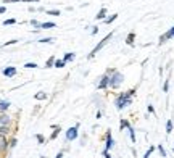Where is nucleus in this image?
Wrapping results in <instances>:
<instances>
[{"mask_svg":"<svg viewBox=\"0 0 174 158\" xmlns=\"http://www.w3.org/2000/svg\"><path fill=\"white\" fill-rule=\"evenodd\" d=\"M137 94V87H132V89H127V90H123V92H118L115 95V100H113V105L118 111H123L124 108L132 105L134 97Z\"/></svg>","mask_w":174,"mask_h":158,"instance_id":"1","label":"nucleus"},{"mask_svg":"<svg viewBox=\"0 0 174 158\" xmlns=\"http://www.w3.org/2000/svg\"><path fill=\"white\" fill-rule=\"evenodd\" d=\"M106 74H110V90H119L126 81L124 73H121L118 68H106Z\"/></svg>","mask_w":174,"mask_h":158,"instance_id":"2","label":"nucleus"},{"mask_svg":"<svg viewBox=\"0 0 174 158\" xmlns=\"http://www.w3.org/2000/svg\"><path fill=\"white\" fill-rule=\"evenodd\" d=\"M113 36H115V32H108V34H106V36L102 39V41H100V42H98V44L95 45V47H94L92 50H91V53H89V55L86 56V60H92V58H95V55H97L102 48H105L106 45H108V42L111 41V39H113Z\"/></svg>","mask_w":174,"mask_h":158,"instance_id":"3","label":"nucleus"},{"mask_svg":"<svg viewBox=\"0 0 174 158\" xmlns=\"http://www.w3.org/2000/svg\"><path fill=\"white\" fill-rule=\"evenodd\" d=\"M79 127H81V123H76L74 126L66 129L65 131V140L66 142H74V140L79 137Z\"/></svg>","mask_w":174,"mask_h":158,"instance_id":"4","label":"nucleus"},{"mask_svg":"<svg viewBox=\"0 0 174 158\" xmlns=\"http://www.w3.org/2000/svg\"><path fill=\"white\" fill-rule=\"evenodd\" d=\"M95 87H97V90H110V74H106V73L100 74L97 77Z\"/></svg>","mask_w":174,"mask_h":158,"instance_id":"5","label":"nucleus"},{"mask_svg":"<svg viewBox=\"0 0 174 158\" xmlns=\"http://www.w3.org/2000/svg\"><path fill=\"white\" fill-rule=\"evenodd\" d=\"M171 39H174V26L169 27L165 34H161L160 39H158V45H163V44H166L168 41H171Z\"/></svg>","mask_w":174,"mask_h":158,"instance_id":"6","label":"nucleus"},{"mask_svg":"<svg viewBox=\"0 0 174 158\" xmlns=\"http://www.w3.org/2000/svg\"><path fill=\"white\" fill-rule=\"evenodd\" d=\"M2 74L7 79H12V77H15L16 74H18V68L16 66H5L2 70Z\"/></svg>","mask_w":174,"mask_h":158,"instance_id":"7","label":"nucleus"},{"mask_svg":"<svg viewBox=\"0 0 174 158\" xmlns=\"http://www.w3.org/2000/svg\"><path fill=\"white\" fill-rule=\"evenodd\" d=\"M115 147V139L113 135H111V129H108V131L105 132V150H111Z\"/></svg>","mask_w":174,"mask_h":158,"instance_id":"8","label":"nucleus"},{"mask_svg":"<svg viewBox=\"0 0 174 158\" xmlns=\"http://www.w3.org/2000/svg\"><path fill=\"white\" fill-rule=\"evenodd\" d=\"M13 124V118L8 113H0V126H10Z\"/></svg>","mask_w":174,"mask_h":158,"instance_id":"9","label":"nucleus"},{"mask_svg":"<svg viewBox=\"0 0 174 158\" xmlns=\"http://www.w3.org/2000/svg\"><path fill=\"white\" fill-rule=\"evenodd\" d=\"M8 149V139H7V135H0V153H5Z\"/></svg>","mask_w":174,"mask_h":158,"instance_id":"10","label":"nucleus"},{"mask_svg":"<svg viewBox=\"0 0 174 158\" xmlns=\"http://www.w3.org/2000/svg\"><path fill=\"white\" fill-rule=\"evenodd\" d=\"M106 16H108V10H106L105 7H102V8L98 10V13L95 15V20H97V21H103Z\"/></svg>","mask_w":174,"mask_h":158,"instance_id":"11","label":"nucleus"},{"mask_svg":"<svg viewBox=\"0 0 174 158\" xmlns=\"http://www.w3.org/2000/svg\"><path fill=\"white\" fill-rule=\"evenodd\" d=\"M12 106V102L10 100H0V113H7Z\"/></svg>","mask_w":174,"mask_h":158,"instance_id":"12","label":"nucleus"},{"mask_svg":"<svg viewBox=\"0 0 174 158\" xmlns=\"http://www.w3.org/2000/svg\"><path fill=\"white\" fill-rule=\"evenodd\" d=\"M127 45H131V47H134L136 45V32H129L126 36V41H124Z\"/></svg>","mask_w":174,"mask_h":158,"instance_id":"13","label":"nucleus"},{"mask_svg":"<svg viewBox=\"0 0 174 158\" xmlns=\"http://www.w3.org/2000/svg\"><path fill=\"white\" fill-rule=\"evenodd\" d=\"M47 99H48V94L44 92V90H39V92L34 94V100H37V102H42V100H47Z\"/></svg>","mask_w":174,"mask_h":158,"instance_id":"14","label":"nucleus"},{"mask_svg":"<svg viewBox=\"0 0 174 158\" xmlns=\"http://www.w3.org/2000/svg\"><path fill=\"white\" fill-rule=\"evenodd\" d=\"M63 60L66 61V63H71V61L76 60V53H74V52H66V53L63 55Z\"/></svg>","mask_w":174,"mask_h":158,"instance_id":"15","label":"nucleus"},{"mask_svg":"<svg viewBox=\"0 0 174 158\" xmlns=\"http://www.w3.org/2000/svg\"><path fill=\"white\" fill-rule=\"evenodd\" d=\"M53 27H57V23H53V21H45V23H42L41 29H53Z\"/></svg>","mask_w":174,"mask_h":158,"instance_id":"16","label":"nucleus"},{"mask_svg":"<svg viewBox=\"0 0 174 158\" xmlns=\"http://www.w3.org/2000/svg\"><path fill=\"white\" fill-rule=\"evenodd\" d=\"M129 126H131L129 120H126V118H121V121H119V131H124V129H127Z\"/></svg>","mask_w":174,"mask_h":158,"instance_id":"17","label":"nucleus"},{"mask_svg":"<svg viewBox=\"0 0 174 158\" xmlns=\"http://www.w3.org/2000/svg\"><path fill=\"white\" fill-rule=\"evenodd\" d=\"M116 20H118V13H113V15H108V16H106V18L103 20V23H105V24H111V23L116 21Z\"/></svg>","mask_w":174,"mask_h":158,"instance_id":"18","label":"nucleus"},{"mask_svg":"<svg viewBox=\"0 0 174 158\" xmlns=\"http://www.w3.org/2000/svg\"><path fill=\"white\" fill-rule=\"evenodd\" d=\"M60 134H61V126H58V127H55V129H53V132L50 134L48 140H55V139H57V137H58Z\"/></svg>","mask_w":174,"mask_h":158,"instance_id":"19","label":"nucleus"},{"mask_svg":"<svg viewBox=\"0 0 174 158\" xmlns=\"http://www.w3.org/2000/svg\"><path fill=\"white\" fill-rule=\"evenodd\" d=\"M127 131H129V137H131V142L136 144V142H137V139H136V129H134L132 126H129Z\"/></svg>","mask_w":174,"mask_h":158,"instance_id":"20","label":"nucleus"},{"mask_svg":"<svg viewBox=\"0 0 174 158\" xmlns=\"http://www.w3.org/2000/svg\"><path fill=\"white\" fill-rule=\"evenodd\" d=\"M55 60H57V56H50V58H47V61H45V66H44V68H47V70H48V68H53L55 66Z\"/></svg>","mask_w":174,"mask_h":158,"instance_id":"21","label":"nucleus"},{"mask_svg":"<svg viewBox=\"0 0 174 158\" xmlns=\"http://www.w3.org/2000/svg\"><path fill=\"white\" fill-rule=\"evenodd\" d=\"M66 65H68V63H66L63 58H61V60L57 58V60H55V66H53V68H58V70H61V68H65Z\"/></svg>","mask_w":174,"mask_h":158,"instance_id":"22","label":"nucleus"},{"mask_svg":"<svg viewBox=\"0 0 174 158\" xmlns=\"http://www.w3.org/2000/svg\"><path fill=\"white\" fill-rule=\"evenodd\" d=\"M156 150L160 152V155H161L163 158H166V156H168V152H166L165 147H163V144H158V145H156Z\"/></svg>","mask_w":174,"mask_h":158,"instance_id":"23","label":"nucleus"},{"mask_svg":"<svg viewBox=\"0 0 174 158\" xmlns=\"http://www.w3.org/2000/svg\"><path fill=\"white\" fill-rule=\"evenodd\" d=\"M34 137H36V140H37V144H39V145H44V144H45V140H47L44 134H36Z\"/></svg>","mask_w":174,"mask_h":158,"instance_id":"24","label":"nucleus"},{"mask_svg":"<svg viewBox=\"0 0 174 158\" xmlns=\"http://www.w3.org/2000/svg\"><path fill=\"white\" fill-rule=\"evenodd\" d=\"M172 129H174V123H172V120L169 118V120L166 121V134H171Z\"/></svg>","mask_w":174,"mask_h":158,"instance_id":"25","label":"nucleus"},{"mask_svg":"<svg viewBox=\"0 0 174 158\" xmlns=\"http://www.w3.org/2000/svg\"><path fill=\"white\" fill-rule=\"evenodd\" d=\"M39 44H53L55 42V37H42L37 41Z\"/></svg>","mask_w":174,"mask_h":158,"instance_id":"26","label":"nucleus"},{"mask_svg":"<svg viewBox=\"0 0 174 158\" xmlns=\"http://www.w3.org/2000/svg\"><path fill=\"white\" fill-rule=\"evenodd\" d=\"M10 131H12L10 126H0V135H8Z\"/></svg>","mask_w":174,"mask_h":158,"instance_id":"27","label":"nucleus"},{"mask_svg":"<svg viewBox=\"0 0 174 158\" xmlns=\"http://www.w3.org/2000/svg\"><path fill=\"white\" fill-rule=\"evenodd\" d=\"M163 92H165V94L169 92V76L165 79V82H163Z\"/></svg>","mask_w":174,"mask_h":158,"instance_id":"28","label":"nucleus"},{"mask_svg":"<svg viewBox=\"0 0 174 158\" xmlns=\"http://www.w3.org/2000/svg\"><path fill=\"white\" fill-rule=\"evenodd\" d=\"M29 24L31 26H34L36 29H41V26H42V23L41 21H37L36 18H32V20H29Z\"/></svg>","mask_w":174,"mask_h":158,"instance_id":"29","label":"nucleus"},{"mask_svg":"<svg viewBox=\"0 0 174 158\" xmlns=\"http://www.w3.org/2000/svg\"><path fill=\"white\" fill-rule=\"evenodd\" d=\"M16 144H18V139H16V137H12V139L8 140V149L13 150L15 147H16Z\"/></svg>","mask_w":174,"mask_h":158,"instance_id":"30","label":"nucleus"},{"mask_svg":"<svg viewBox=\"0 0 174 158\" xmlns=\"http://www.w3.org/2000/svg\"><path fill=\"white\" fill-rule=\"evenodd\" d=\"M45 13L50 15V16H61V11L57 10V8H55V10H45Z\"/></svg>","mask_w":174,"mask_h":158,"instance_id":"31","label":"nucleus"},{"mask_svg":"<svg viewBox=\"0 0 174 158\" xmlns=\"http://www.w3.org/2000/svg\"><path fill=\"white\" fill-rule=\"evenodd\" d=\"M23 66L26 68V70H37V68H39V65H37V63H32V61H29V63H24Z\"/></svg>","mask_w":174,"mask_h":158,"instance_id":"32","label":"nucleus"},{"mask_svg":"<svg viewBox=\"0 0 174 158\" xmlns=\"http://www.w3.org/2000/svg\"><path fill=\"white\" fill-rule=\"evenodd\" d=\"M155 149H156V147H153V145H151L150 149H148V150H147V152H145V153H144V156H142V158H150V155H151V153H153V152H155Z\"/></svg>","mask_w":174,"mask_h":158,"instance_id":"33","label":"nucleus"},{"mask_svg":"<svg viewBox=\"0 0 174 158\" xmlns=\"http://www.w3.org/2000/svg\"><path fill=\"white\" fill-rule=\"evenodd\" d=\"M15 23H16L15 18H8V20H5L2 24H3V26H12V24H15Z\"/></svg>","mask_w":174,"mask_h":158,"instance_id":"34","label":"nucleus"},{"mask_svg":"<svg viewBox=\"0 0 174 158\" xmlns=\"http://www.w3.org/2000/svg\"><path fill=\"white\" fill-rule=\"evenodd\" d=\"M20 42V39H12V41H7L2 47H8V45H13V44H18Z\"/></svg>","mask_w":174,"mask_h":158,"instance_id":"35","label":"nucleus"},{"mask_svg":"<svg viewBox=\"0 0 174 158\" xmlns=\"http://www.w3.org/2000/svg\"><path fill=\"white\" fill-rule=\"evenodd\" d=\"M91 27H92L91 34H92V36H97V34H98V26H91Z\"/></svg>","mask_w":174,"mask_h":158,"instance_id":"36","label":"nucleus"},{"mask_svg":"<svg viewBox=\"0 0 174 158\" xmlns=\"http://www.w3.org/2000/svg\"><path fill=\"white\" fill-rule=\"evenodd\" d=\"M147 111H148V113H151V115H155V106L151 105V103H148V106H147Z\"/></svg>","mask_w":174,"mask_h":158,"instance_id":"37","label":"nucleus"},{"mask_svg":"<svg viewBox=\"0 0 174 158\" xmlns=\"http://www.w3.org/2000/svg\"><path fill=\"white\" fill-rule=\"evenodd\" d=\"M95 118H97V120H102V118H103V110H98L97 115H95Z\"/></svg>","mask_w":174,"mask_h":158,"instance_id":"38","label":"nucleus"},{"mask_svg":"<svg viewBox=\"0 0 174 158\" xmlns=\"http://www.w3.org/2000/svg\"><path fill=\"white\" fill-rule=\"evenodd\" d=\"M18 2H23V0H3V3H18Z\"/></svg>","mask_w":174,"mask_h":158,"instance_id":"39","label":"nucleus"},{"mask_svg":"<svg viewBox=\"0 0 174 158\" xmlns=\"http://www.w3.org/2000/svg\"><path fill=\"white\" fill-rule=\"evenodd\" d=\"M102 155H103V158H111L110 152H108V150H105V149H103V152H102Z\"/></svg>","mask_w":174,"mask_h":158,"instance_id":"40","label":"nucleus"},{"mask_svg":"<svg viewBox=\"0 0 174 158\" xmlns=\"http://www.w3.org/2000/svg\"><path fill=\"white\" fill-rule=\"evenodd\" d=\"M86 140H87V135L84 134L82 137H81V147H84V145H86Z\"/></svg>","mask_w":174,"mask_h":158,"instance_id":"41","label":"nucleus"},{"mask_svg":"<svg viewBox=\"0 0 174 158\" xmlns=\"http://www.w3.org/2000/svg\"><path fill=\"white\" fill-rule=\"evenodd\" d=\"M65 156V150H60L57 155H55V158H63Z\"/></svg>","mask_w":174,"mask_h":158,"instance_id":"42","label":"nucleus"},{"mask_svg":"<svg viewBox=\"0 0 174 158\" xmlns=\"http://www.w3.org/2000/svg\"><path fill=\"white\" fill-rule=\"evenodd\" d=\"M23 2H26V3H37V2H41V0H23Z\"/></svg>","mask_w":174,"mask_h":158,"instance_id":"43","label":"nucleus"},{"mask_svg":"<svg viewBox=\"0 0 174 158\" xmlns=\"http://www.w3.org/2000/svg\"><path fill=\"white\" fill-rule=\"evenodd\" d=\"M5 11H7V7H5V5H2V7H0V15L5 13Z\"/></svg>","mask_w":174,"mask_h":158,"instance_id":"44","label":"nucleus"},{"mask_svg":"<svg viewBox=\"0 0 174 158\" xmlns=\"http://www.w3.org/2000/svg\"><path fill=\"white\" fill-rule=\"evenodd\" d=\"M29 11H31V13H34V11H37V8L36 7H29Z\"/></svg>","mask_w":174,"mask_h":158,"instance_id":"45","label":"nucleus"},{"mask_svg":"<svg viewBox=\"0 0 174 158\" xmlns=\"http://www.w3.org/2000/svg\"><path fill=\"white\" fill-rule=\"evenodd\" d=\"M41 158H47V156H44V155H41Z\"/></svg>","mask_w":174,"mask_h":158,"instance_id":"46","label":"nucleus"},{"mask_svg":"<svg viewBox=\"0 0 174 158\" xmlns=\"http://www.w3.org/2000/svg\"><path fill=\"white\" fill-rule=\"evenodd\" d=\"M172 152H174V149H172Z\"/></svg>","mask_w":174,"mask_h":158,"instance_id":"47","label":"nucleus"}]
</instances>
